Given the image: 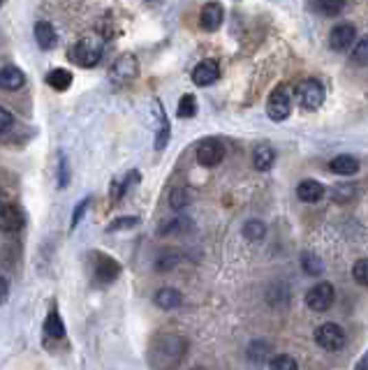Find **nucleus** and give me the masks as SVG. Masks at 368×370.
<instances>
[{
	"mask_svg": "<svg viewBox=\"0 0 368 370\" xmlns=\"http://www.w3.org/2000/svg\"><path fill=\"white\" fill-rule=\"evenodd\" d=\"M88 204H91V197H84V199L79 202V206L74 208V213H72V229L77 227L81 220H84V213L88 210Z\"/></svg>",
	"mask_w": 368,
	"mask_h": 370,
	"instance_id": "2f4dec72",
	"label": "nucleus"
},
{
	"mask_svg": "<svg viewBox=\"0 0 368 370\" xmlns=\"http://www.w3.org/2000/svg\"><path fill=\"white\" fill-rule=\"evenodd\" d=\"M23 229V213L14 204H3L0 202V232H21Z\"/></svg>",
	"mask_w": 368,
	"mask_h": 370,
	"instance_id": "9d476101",
	"label": "nucleus"
},
{
	"mask_svg": "<svg viewBox=\"0 0 368 370\" xmlns=\"http://www.w3.org/2000/svg\"><path fill=\"white\" fill-rule=\"evenodd\" d=\"M155 116H158V135H155V149L162 151L164 146L169 142V123H167V116H164L160 102L155 100Z\"/></svg>",
	"mask_w": 368,
	"mask_h": 370,
	"instance_id": "4be33fe9",
	"label": "nucleus"
},
{
	"mask_svg": "<svg viewBox=\"0 0 368 370\" xmlns=\"http://www.w3.org/2000/svg\"><path fill=\"white\" fill-rule=\"evenodd\" d=\"M102 40L100 37H84L69 51V61L77 63L79 67H95L100 61H102Z\"/></svg>",
	"mask_w": 368,
	"mask_h": 370,
	"instance_id": "f257e3e1",
	"label": "nucleus"
},
{
	"mask_svg": "<svg viewBox=\"0 0 368 370\" xmlns=\"http://www.w3.org/2000/svg\"><path fill=\"white\" fill-rule=\"evenodd\" d=\"M8 292H10V287H8V280H5L3 276H0V303L8 298Z\"/></svg>",
	"mask_w": 368,
	"mask_h": 370,
	"instance_id": "c9c22d12",
	"label": "nucleus"
},
{
	"mask_svg": "<svg viewBox=\"0 0 368 370\" xmlns=\"http://www.w3.org/2000/svg\"><path fill=\"white\" fill-rule=\"evenodd\" d=\"M23 84H26V76H23V72L14 65H8L0 69V88L3 91H19Z\"/></svg>",
	"mask_w": 368,
	"mask_h": 370,
	"instance_id": "2eb2a0df",
	"label": "nucleus"
},
{
	"mask_svg": "<svg viewBox=\"0 0 368 370\" xmlns=\"http://www.w3.org/2000/svg\"><path fill=\"white\" fill-rule=\"evenodd\" d=\"M12 125H14V116H12L8 109H3V107H0V135L10 132Z\"/></svg>",
	"mask_w": 368,
	"mask_h": 370,
	"instance_id": "473e14b6",
	"label": "nucleus"
},
{
	"mask_svg": "<svg viewBox=\"0 0 368 370\" xmlns=\"http://www.w3.org/2000/svg\"><path fill=\"white\" fill-rule=\"evenodd\" d=\"M218 76H220V67H218V63L215 61H202L197 67L193 69V81L197 86H211L218 81Z\"/></svg>",
	"mask_w": 368,
	"mask_h": 370,
	"instance_id": "ddd939ff",
	"label": "nucleus"
},
{
	"mask_svg": "<svg viewBox=\"0 0 368 370\" xmlns=\"http://www.w3.org/2000/svg\"><path fill=\"white\" fill-rule=\"evenodd\" d=\"M354 370H366V356H361L359 363H357V368H354Z\"/></svg>",
	"mask_w": 368,
	"mask_h": 370,
	"instance_id": "e433bc0d",
	"label": "nucleus"
},
{
	"mask_svg": "<svg viewBox=\"0 0 368 370\" xmlns=\"http://www.w3.org/2000/svg\"><path fill=\"white\" fill-rule=\"evenodd\" d=\"M139 74V61L137 56L132 54H125L111 65V72H109V81L113 86H128L130 81H135Z\"/></svg>",
	"mask_w": 368,
	"mask_h": 370,
	"instance_id": "20e7f679",
	"label": "nucleus"
},
{
	"mask_svg": "<svg viewBox=\"0 0 368 370\" xmlns=\"http://www.w3.org/2000/svg\"><path fill=\"white\" fill-rule=\"evenodd\" d=\"M292 111V98L288 86H278L274 93L269 95V102H266V113H269L271 120H285Z\"/></svg>",
	"mask_w": 368,
	"mask_h": 370,
	"instance_id": "0eeeda50",
	"label": "nucleus"
},
{
	"mask_svg": "<svg viewBox=\"0 0 368 370\" xmlns=\"http://www.w3.org/2000/svg\"><path fill=\"white\" fill-rule=\"evenodd\" d=\"M183 303V296L179 290H174V287H162V290L155 292V305L162 310H174L179 308Z\"/></svg>",
	"mask_w": 368,
	"mask_h": 370,
	"instance_id": "f3484780",
	"label": "nucleus"
},
{
	"mask_svg": "<svg viewBox=\"0 0 368 370\" xmlns=\"http://www.w3.org/2000/svg\"><path fill=\"white\" fill-rule=\"evenodd\" d=\"M93 273L100 283H113L120 273V264L105 252H93Z\"/></svg>",
	"mask_w": 368,
	"mask_h": 370,
	"instance_id": "6e6552de",
	"label": "nucleus"
},
{
	"mask_svg": "<svg viewBox=\"0 0 368 370\" xmlns=\"http://www.w3.org/2000/svg\"><path fill=\"white\" fill-rule=\"evenodd\" d=\"M352 276H354V280H357V285H361V287L368 285V261H366V259L354 261Z\"/></svg>",
	"mask_w": 368,
	"mask_h": 370,
	"instance_id": "c85d7f7f",
	"label": "nucleus"
},
{
	"mask_svg": "<svg viewBox=\"0 0 368 370\" xmlns=\"http://www.w3.org/2000/svg\"><path fill=\"white\" fill-rule=\"evenodd\" d=\"M354 40H357V28L352 23H340L329 35V47L334 51H347L354 44Z\"/></svg>",
	"mask_w": 368,
	"mask_h": 370,
	"instance_id": "9b49d317",
	"label": "nucleus"
},
{
	"mask_svg": "<svg viewBox=\"0 0 368 370\" xmlns=\"http://www.w3.org/2000/svg\"><path fill=\"white\" fill-rule=\"evenodd\" d=\"M269 370H299V363L290 354H278L269 361Z\"/></svg>",
	"mask_w": 368,
	"mask_h": 370,
	"instance_id": "b1692460",
	"label": "nucleus"
},
{
	"mask_svg": "<svg viewBox=\"0 0 368 370\" xmlns=\"http://www.w3.org/2000/svg\"><path fill=\"white\" fill-rule=\"evenodd\" d=\"M176 113H179V118H193L197 113V98L195 95H183Z\"/></svg>",
	"mask_w": 368,
	"mask_h": 370,
	"instance_id": "a878e982",
	"label": "nucleus"
},
{
	"mask_svg": "<svg viewBox=\"0 0 368 370\" xmlns=\"http://www.w3.org/2000/svg\"><path fill=\"white\" fill-rule=\"evenodd\" d=\"M223 19H225V10L220 8L218 3H206L202 8V14H199V25L208 33H215V30L223 25Z\"/></svg>",
	"mask_w": 368,
	"mask_h": 370,
	"instance_id": "f8f14e48",
	"label": "nucleus"
},
{
	"mask_svg": "<svg viewBox=\"0 0 368 370\" xmlns=\"http://www.w3.org/2000/svg\"><path fill=\"white\" fill-rule=\"evenodd\" d=\"M345 329L336 322H325L322 327H317L315 331V342L327 352H338V349L345 347Z\"/></svg>",
	"mask_w": 368,
	"mask_h": 370,
	"instance_id": "f03ea898",
	"label": "nucleus"
},
{
	"mask_svg": "<svg viewBox=\"0 0 368 370\" xmlns=\"http://www.w3.org/2000/svg\"><path fill=\"white\" fill-rule=\"evenodd\" d=\"M193 370H206V368H193Z\"/></svg>",
	"mask_w": 368,
	"mask_h": 370,
	"instance_id": "4c0bfd02",
	"label": "nucleus"
},
{
	"mask_svg": "<svg viewBox=\"0 0 368 370\" xmlns=\"http://www.w3.org/2000/svg\"><path fill=\"white\" fill-rule=\"evenodd\" d=\"M44 336L52 338V340H63V338H65V324H63L56 308L49 310V315H47V322H44Z\"/></svg>",
	"mask_w": 368,
	"mask_h": 370,
	"instance_id": "6ab92c4d",
	"label": "nucleus"
},
{
	"mask_svg": "<svg viewBox=\"0 0 368 370\" xmlns=\"http://www.w3.org/2000/svg\"><path fill=\"white\" fill-rule=\"evenodd\" d=\"M336 301V290L332 283H317L306 292V305L313 312H327Z\"/></svg>",
	"mask_w": 368,
	"mask_h": 370,
	"instance_id": "39448f33",
	"label": "nucleus"
},
{
	"mask_svg": "<svg viewBox=\"0 0 368 370\" xmlns=\"http://www.w3.org/2000/svg\"><path fill=\"white\" fill-rule=\"evenodd\" d=\"M190 204V195H188V190H183V188H174L169 193V206L174 208V210H183Z\"/></svg>",
	"mask_w": 368,
	"mask_h": 370,
	"instance_id": "bb28decb",
	"label": "nucleus"
},
{
	"mask_svg": "<svg viewBox=\"0 0 368 370\" xmlns=\"http://www.w3.org/2000/svg\"><path fill=\"white\" fill-rule=\"evenodd\" d=\"M296 195H299L301 202L315 204V202H320L322 197H325V185H322L320 181H313V178H306V181L299 183V188H296Z\"/></svg>",
	"mask_w": 368,
	"mask_h": 370,
	"instance_id": "4468645a",
	"label": "nucleus"
},
{
	"mask_svg": "<svg viewBox=\"0 0 368 370\" xmlns=\"http://www.w3.org/2000/svg\"><path fill=\"white\" fill-rule=\"evenodd\" d=\"M329 169L340 176H352L359 171V160L354 155H336L332 164H329Z\"/></svg>",
	"mask_w": 368,
	"mask_h": 370,
	"instance_id": "aec40b11",
	"label": "nucleus"
},
{
	"mask_svg": "<svg viewBox=\"0 0 368 370\" xmlns=\"http://www.w3.org/2000/svg\"><path fill=\"white\" fill-rule=\"evenodd\" d=\"M58 167H61V174H58L61 188H67V183H69V167H67V160H65V155H61V162H58Z\"/></svg>",
	"mask_w": 368,
	"mask_h": 370,
	"instance_id": "72a5a7b5",
	"label": "nucleus"
},
{
	"mask_svg": "<svg viewBox=\"0 0 368 370\" xmlns=\"http://www.w3.org/2000/svg\"><path fill=\"white\" fill-rule=\"evenodd\" d=\"M139 225V218L137 215H123V218H116L107 227V232H120V229H132Z\"/></svg>",
	"mask_w": 368,
	"mask_h": 370,
	"instance_id": "cd10ccee",
	"label": "nucleus"
},
{
	"mask_svg": "<svg viewBox=\"0 0 368 370\" xmlns=\"http://www.w3.org/2000/svg\"><path fill=\"white\" fill-rule=\"evenodd\" d=\"M317 5H320V10L325 12V14H338V12L345 8V0H317Z\"/></svg>",
	"mask_w": 368,
	"mask_h": 370,
	"instance_id": "c756f323",
	"label": "nucleus"
},
{
	"mask_svg": "<svg viewBox=\"0 0 368 370\" xmlns=\"http://www.w3.org/2000/svg\"><path fill=\"white\" fill-rule=\"evenodd\" d=\"M183 352H186V340H183L181 336H164L155 345V363L162 368H167V366H171L169 356H174V361L179 363Z\"/></svg>",
	"mask_w": 368,
	"mask_h": 370,
	"instance_id": "7ed1b4c3",
	"label": "nucleus"
},
{
	"mask_svg": "<svg viewBox=\"0 0 368 370\" xmlns=\"http://www.w3.org/2000/svg\"><path fill=\"white\" fill-rule=\"evenodd\" d=\"M264 234H266V227H264V222H259V220H248L243 225V236L248 241H262L264 239Z\"/></svg>",
	"mask_w": 368,
	"mask_h": 370,
	"instance_id": "5701e85b",
	"label": "nucleus"
},
{
	"mask_svg": "<svg viewBox=\"0 0 368 370\" xmlns=\"http://www.w3.org/2000/svg\"><path fill=\"white\" fill-rule=\"evenodd\" d=\"M225 157V146L218 139H206L197 149V160L202 167H218Z\"/></svg>",
	"mask_w": 368,
	"mask_h": 370,
	"instance_id": "1a4fd4ad",
	"label": "nucleus"
},
{
	"mask_svg": "<svg viewBox=\"0 0 368 370\" xmlns=\"http://www.w3.org/2000/svg\"><path fill=\"white\" fill-rule=\"evenodd\" d=\"M366 56H368V42L361 40L359 47H357V61L361 63V65H366Z\"/></svg>",
	"mask_w": 368,
	"mask_h": 370,
	"instance_id": "f704fd0d",
	"label": "nucleus"
},
{
	"mask_svg": "<svg viewBox=\"0 0 368 370\" xmlns=\"http://www.w3.org/2000/svg\"><path fill=\"white\" fill-rule=\"evenodd\" d=\"M35 40L40 44V49L52 51L56 44H58V35H56L54 25L47 21H37L35 23Z\"/></svg>",
	"mask_w": 368,
	"mask_h": 370,
	"instance_id": "dca6fc26",
	"label": "nucleus"
},
{
	"mask_svg": "<svg viewBox=\"0 0 368 370\" xmlns=\"http://www.w3.org/2000/svg\"><path fill=\"white\" fill-rule=\"evenodd\" d=\"M176 261H179V254H176V252H164V254H160V259H158L155 269H158V271L174 269V266H176Z\"/></svg>",
	"mask_w": 368,
	"mask_h": 370,
	"instance_id": "7c9ffc66",
	"label": "nucleus"
},
{
	"mask_svg": "<svg viewBox=\"0 0 368 370\" xmlns=\"http://www.w3.org/2000/svg\"><path fill=\"white\" fill-rule=\"evenodd\" d=\"M296 100L301 102V107L315 111L325 105V86L317 79H303L299 86H296Z\"/></svg>",
	"mask_w": 368,
	"mask_h": 370,
	"instance_id": "423d86ee",
	"label": "nucleus"
},
{
	"mask_svg": "<svg viewBox=\"0 0 368 370\" xmlns=\"http://www.w3.org/2000/svg\"><path fill=\"white\" fill-rule=\"evenodd\" d=\"M301 266H303V271H306L308 276H320L322 269H325V266H322V261H320V257L313 254V252H303Z\"/></svg>",
	"mask_w": 368,
	"mask_h": 370,
	"instance_id": "393cba45",
	"label": "nucleus"
},
{
	"mask_svg": "<svg viewBox=\"0 0 368 370\" xmlns=\"http://www.w3.org/2000/svg\"><path fill=\"white\" fill-rule=\"evenodd\" d=\"M276 162V151L271 149L269 144H259L255 151H252V164L259 171H269Z\"/></svg>",
	"mask_w": 368,
	"mask_h": 370,
	"instance_id": "a211bd4d",
	"label": "nucleus"
},
{
	"mask_svg": "<svg viewBox=\"0 0 368 370\" xmlns=\"http://www.w3.org/2000/svg\"><path fill=\"white\" fill-rule=\"evenodd\" d=\"M47 84L54 88V91H67L72 86V72L69 69H63V67H56L52 72L47 74Z\"/></svg>",
	"mask_w": 368,
	"mask_h": 370,
	"instance_id": "412c9836",
	"label": "nucleus"
}]
</instances>
